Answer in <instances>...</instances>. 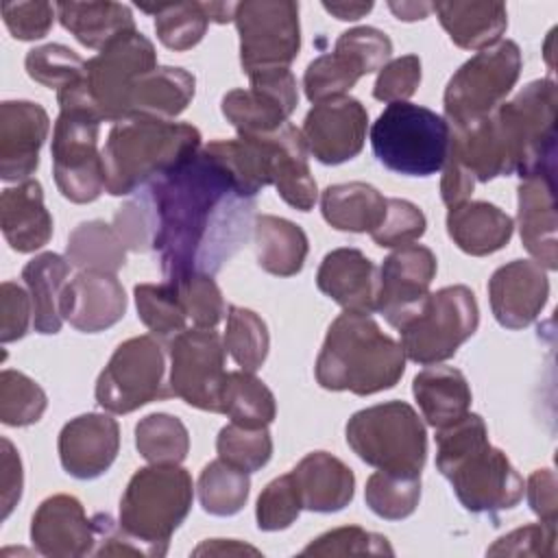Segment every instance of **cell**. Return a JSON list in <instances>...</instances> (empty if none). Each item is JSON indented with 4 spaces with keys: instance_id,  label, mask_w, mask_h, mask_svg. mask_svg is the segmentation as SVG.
Returning <instances> with one entry per match:
<instances>
[{
    "instance_id": "cell-1",
    "label": "cell",
    "mask_w": 558,
    "mask_h": 558,
    "mask_svg": "<svg viewBox=\"0 0 558 558\" xmlns=\"http://www.w3.org/2000/svg\"><path fill=\"white\" fill-rule=\"evenodd\" d=\"M166 281L216 275L253 235L257 196L205 146L144 187Z\"/></svg>"
},
{
    "instance_id": "cell-2",
    "label": "cell",
    "mask_w": 558,
    "mask_h": 558,
    "mask_svg": "<svg viewBox=\"0 0 558 558\" xmlns=\"http://www.w3.org/2000/svg\"><path fill=\"white\" fill-rule=\"evenodd\" d=\"M556 83L551 78L532 81L490 116L449 129L445 159L458 163L480 183L556 170Z\"/></svg>"
},
{
    "instance_id": "cell-3",
    "label": "cell",
    "mask_w": 558,
    "mask_h": 558,
    "mask_svg": "<svg viewBox=\"0 0 558 558\" xmlns=\"http://www.w3.org/2000/svg\"><path fill=\"white\" fill-rule=\"evenodd\" d=\"M436 469L449 480L464 510L473 514L510 510L525 493L523 477L508 456L490 445L484 418L473 412L438 429Z\"/></svg>"
},
{
    "instance_id": "cell-4",
    "label": "cell",
    "mask_w": 558,
    "mask_h": 558,
    "mask_svg": "<svg viewBox=\"0 0 558 558\" xmlns=\"http://www.w3.org/2000/svg\"><path fill=\"white\" fill-rule=\"evenodd\" d=\"M405 371V353L368 314H340L327 329L316 357V381L325 390L357 397L392 388Z\"/></svg>"
},
{
    "instance_id": "cell-5",
    "label": "cell",
    "mask_w": 558,
    "mask_h": 558,
    "mask_svg": "<svg viewBox=\"0 0 558 558\" xmlns=\"http://www.w3.org/2000/svg\"><path fill=\"white\" fill-rule=\"evenodd\" d=\"M201 150V131L187 122L131 116L111 126L105 148V192L129 196Z\"/></svg>"
},
{
    "instance_id": "cell-6",
    "label": "cell",
    "mask_w": 558,
    "mask_h": 558,
    "mask_svg": "<svg viewBox=\"0 0 558 558\" xmlns=\"http://www.w3.org/2000/svg\"><path fill=\"white\" fill-rule=\"evenodd\" d=\"M192 497V475L183 466H144L122 493L118 523L146 556H163L170 536L190 514Z\"/></svg>"
},
{
    "instance_id": "cell-7",
    "label": "cell",
    "mask_w": 558,
    "mask_h": 558,
    "mask_svg": "<svg viewBox=\"0 0 558 558\" xmlns=\"http://www.w3.org/2000/svg\"><path fill=\"white\" fill-rule=\"evenodd\" d=\"M347 445L377 471L421 475L427 460V434L405 401H386L357 410L347 427Z\"/></svg>"
},
{
    "instance_id": "cell-8",
    "label": "cell",
    "mask_w": 558,
    "mask_h": 558,
    "mask_svg": "<svg viewBox=\"0 0 558 558\" xmlns=\"http://www.w3.org/2000/svg\"><path fill=\"white\" fill-rule=\"evenodd\" d=\"M371 146L381 166L405 177H432L447 157L449 124L436 111L390 102L371 126Z\"/></svg>"
},
{
    "instance_id": "cell-9",
    "label": "cell",
    "mask_w": 558,
    "mask_h": 558,
    "mask_svg": "<svg viewBox=\"0 0 558 558\" xmlns=\"http://www.w3.org/2000/svg\"><path fill=\"white\" fill-rule=\"evenodd\" d=\"M521 65V50L512 39H501L464 61L449 78L442 96L449 129L490 116L517 85Z\"/></svg>"
},
{
    "instance_id": "cell-10",
    "label": "cell",
    "mask_w": 558,
    "mask_h": 558,
    "mask_svg": "<svg viewBox=\"0 0 558 558\" xmlns=\"http://www.w3.org/2000/svg\"><path fill=\"white\" fill-rule=\"evenodd\" d=\"M480 325L475 294L466 286H445L429 292L425 303L397 329L401 349L416 364H438L456 355Z\"/></svg>"
},
{
    "instance_id": "cell-11",
    "label": "cell",
    "mask_w": 558,
    "mask_h": 558,
    "mask_svg": "<svg viewBox=\"0 0 558 558\" xmlns=\"http://www.w3.org/2000/svg\"><path fill=\"white\" fill-rule=\"evenodd\" d=\"M100 118L92 109H61L52 129V174L63 198L92 203L105 190Z\"/></svg>"
},
{
    "instance_id": "cell-12",
    "label": "cell",
    "mask_w": 558,
    "mask_h": 558,
    "mask_svg": "<svg viewBox=\"0 0 558 558\" xmlns=\"http://www.w3.org/2000/svg\"><path fill=\"white\" fill-rule=\"evenodd\" d=\"M166 357L155 336H135L118 344L96 381V401L111 414H129L170 397L163 381Z\"/></svg>"
},
{
    "instance_id": "cell-13",
    "label": "cell",
    "mask_w": 558,
    "mask_h": 558,
    "mask_svg": "<svg viewBox=\"0 0 558 558\" xmlns=\"http://www.w3.org/2000/svg\"><path fill=\"white\" fill-rule=\"evenodd\" d=\"M233 22L240 35V63L246 76L288 70L301 50L299 4L288 0L235 2Z\"/></svg>"
},
{
    "instance_id": "cell-14",
    "label": "cell",
    "mask_w": 558,
    "mask_h": 558,
    "mask_svg": "<svg viewBox=\"0 0 558 558\" xmlns=\"http://www.w3.org/2000/svg\"><path fill=\"white\" fill-rule=\"evenodd\" d=\"M155 68V46L137 28L122 33L92 57L85 63V85L100 120L113 124L126 120L133 85Z\"/></svg>"
},
{
    "instance_id": "cell-15",
    "label": "cell",
    "mask_w": 558,
    "mask_h": 558,
    "mask_svg": "<svg viewBox=\"0 0 558 558\" xmlns=\"http://www.w3.org/2000/svg\"><path fill=\"white\" fill-rule=\"evenodd\" d=\"M392 54L390 37L373 26H355L344 31L333 52L316 57L303 74L307 100L325 102L342 98L364 74L381 70Z\"/></svg>"
},
{
    "instance_id": "cell-16",
    "label": "cell",
    "mask_w": 558,
    "mask_h": 558,
    "mask_svg": "<svg viewBox=\"0 0 558 558\" xmlns=\"http://www.w3.org/2000/svg\"><path fill=\"white\" fill-rule=\"evenodd\" d=\"M225 344L214 329H183L168 342L170 377L174 397L205 412L222 414Z\"/></svg>"
},
{
    "instance_id": "cell-17",
    "label": "cell",
    "mask_w": 558,
    "mask_h": 558,
    "mask_svg": "<svg viewBox=\"0 0 558 558\" xmlns=\"http://www.w3.org/2000/svg\"><path fill=\"white\" fill-rule=\"evenodd\" d=\"M251 87L231 89L222 96L220 111L238 135L277 131L299 105L296 78L290 70H268L248 76Z\"/></svg>"
},
{
    "instance_id": "cell-18",
    "label": "cell",
    "mask_w": 558,
    "mask_h": 558,
    "mask_svg": "<svg viewBox=\"0 0 558 558\" xmlns=\"http://www.w3.org/2000/svg\"><path fill=\"white\" fill-rule=\"evenodd\" d=\"M436 268V255L423 244H405L392 251L379 268L377 312L392 327L405 323L425 303Z\"/></svg>"
},
{
    "instance_id": "cell-19",
    "label": "cell",
    "mask_w": 558,
    "mask_h": 558,
    "mask_svg": "<svg viewBox=\"0 0 558 558\" xmlns=\"http://www.w3.org/2000/svg\"><path fill=\"white\" fill-rule=\"evenodd\" d=\"M368 129L366 107L351 96L316 102L303 120L307 150L325 166H338L360 155Z\"/></svg>"
},
{
    "instance_id": "cell-20",
    "label": "cell",
    "mask_w": 558,
    "mask_h": 558,
    "mask_svg": "<svg viewBox=\"0 0 558 558\" xmlns=\"http://www.w3.org/2000/svg\"><path fill=\"white\" fill-rule=\"evenodd\" d=\"M31 541L41 556L78 558L94 554L96 521L72 495H52L39 504L31 521Z\"/></svg>"
},
{
    "instance_id": "cell-21",
    "label": "cell",
    "mask_w": 558,
    "mask_h": 558,
    "mask_svg": "<svg viewBox=\"0 0 558 558\" xmlns=\"http://www.w3.org/2000/svg\"><path fill=\"white\" fill-rule=\"evenodd\" d=\"M549 296V279L543 266L530 259H512L488 279V301L495 320L506 329H523L543 312Z\"/></svg>"
},
{
    "instance_id": "cell-22",
    "label": "cell",
    "mask_w": 558,
    "mask_h": 558,
    "mask_svg": "<svg viewBox=\"0 0 558 558\" xmlns=\"http://www.w3.org/2000/svg\"><path fill=\"white\" fill-rule=\"evenodd\" d=\"M50 118L33 100H4L0 105V177L28 181L39 166V150L48 137Z\"/></svg>"
},
{
    "instance_id": "cell-23",
    "label": "cell",
    "mask_w": 558,
    "mask_h": 558,
    "mask_svg": "<svg viewBox=\"0 0 558 558\" xmlns=\"http://www.w3.org/2000/svg\"><path fill=\"white\" fill-rule=\"evenodd\" d=\"M59 460L68 475L94 480L109 471L120 449V427L109 414L87 412L59 432Z\"/></svg>"
},
{
    "instance_id": "cell-24",
    "label": "cell",
    "mask_w": 558,
    "mask_h": 558,
    "mask_svg": "<svg viewBox=\"0 0 558 558\" xmlns=\"http://www.w3.org/2000/svg\"><path fill=\"white\" fill-rule=\"evenodd\" d=\"M126 312V294L111 272L81 270L61 296V316L83 333H98L113 327Z\"/></svg>"
},
{
    "instance_id": "cell-25",
    "label": "cell",
    "mask_w": 558,
    "mask_h": 558,
    "mask_svg": "<svg viewBox=\"0 0 558 558\" xmlns=\"http://www.w3.org/2000/svg\"><path fill=\"white\" fill-rule=\"evenodd\" d=\"M556 170L530 174L519 183V233L525 251L545 270L558 268V240H556Z\"/></svg>"
},
{
    "instance_id": "cell-26",
    "label": "cell",
    "mask_w": 558,
    "mask_h": 558,
    "mask_svg": "<svg viewBox=\"0 0 558 558\" xmlns=\"http://www.w3.org/2000/svg\"><path fill=\"white\" fill-rule=\"evenodd\" d=\"M318 290L347 312L373 314L377 310L379 270L360 248H333L316 272Z\"/></svg>"
},
{
    "instance_id": "cell-27",
    "label": "cell",
    "mask_w": 558,
    "mask_h": 558,
    "mask_svg": "<svg viewBox=\"0 0 558 558\" xmlns=\"http://www.w3.org/2000/svg\"><path fill=\"white\" fill-rule=\"evenodd\" d=\"M270 168V185L277 187V194L294 209L310 211L318 198L316 181L307 163V146L303 133L286 122L277 131L259 133Z\"/></svg>"
},
{
    "instance_id": "cell-28",
    "label": "cell",
    "mask_w": 558,
    "mask_h": 558,
    "mask_svg": "<svg viewBox=\"0 0 558 558\" xmlns=\"http://www.w3.org/2000/svg\"><path fill=\"white\" fill-rule=\"evenodd\" d=\"M0 227L9 246L17 253H33L52 238V216L44 205L41 183L28 179L0 194Z\"/></svg>"
},
{
    "instance_id": "cell-29",
    "label": "cell",
    "mask_w": 558,
    "mask_h": 558,
    "mask_svg": "<svg viewBox=\"0 0 558 558\" xmlns=\"http://www.w3.org/2000/svg\"><path fill=\"white\" fill-rule=\"evenodd\" d=\"M303 501V510L338 512L351 504L355 493L353 471L327 451L307 453L290 471Z\"/></svg>"
},
{
    "instance_id": "cell-30",
    "label": "cell",
    "mask_w": 558,
    "mask_h": 558,
    "mask_svg": "<svg viewBox=\"0 0 558 558\" xmlns=\"http://www.w3.org/2000/svg\"><path fill=\"white\" fill-rule=\"evenodd\" d=\"M514 231L512 218L493 203L466 201L447 211V233L453 244L473 257L504 248Z\"/></svg>"
},
{
    "instance_id": "cell-31",
    "label": "cell",
    "mask_w": 558,
    "mask_h": 558,
    "mask_svg": "<svg viewBox=\"0 0 558 558\" xmlns=\"http://www.w3.org/2000/svg\"><path fill=\"white\" fill-rule=\"evenodd\" d=\"M432 11L449 39L464 50H484L497 44L508 28V13L501 2H436Z\"/></svg>"
},
{
    "instance_id": "cell-32",
    "label": "cell",
    "mask_w": 558,
    "mask_h": 558,
    "mask_svg": "<svg viewBox=\"0 0 558 558\" xmlns=\"http://www.w3.org/2000/svg\"><path fill=\"white\" fill-rule=\"evenodd\" d=\"M196 92V78L183 68L157 65L137 78L129 98L131 116L174 120L187 109Z\"/></svg>"
},
{
    "instance_id": "cell-33",
    "label": "cell",
    "mask_w": 558,
    "mask_h": 558,
    "mask_svg": "<svg viewBox=\"0 0 558 558\" xmlns=\"http://www.w3.org/2000/svg\"><path fill=\"white\" fill-rule=\"evenodd\" d=\"M386 205L388 198L364 181L336 183L320 194L325 222L349 233H373L386 216Z\"/></svg>"
},
{
    "instance_id": "cell-34",
    "label": "cell",
    "mask_w": 558,
    "mask_h": 558,
    "mask_svg": "<svg viewBox=\"0 0 558 558\" xmlns=\"http://www.w3.org/2000/svg\"><path fill=\"white\" fill-rule=\"evenodd\" d=\"M412 392L423 418L436 429L456 423L471 408L469 381L453 366H429L416 373Z\"/></svg>"
},
{
    "instance_id": "cell-35",
    "label": "cell",
    "mask_w": 558,
    "mask_h": 558,
    "mask_svg": "<svg viewBox=\"0 0 558 558\" xmlns=\"http://www.w3.org/2000/svg\"><path fill=\"white\" fill-rule=\"evenodd\" d=\"M255 255L262 270L275 277H294L303 270L310 244L305 231L281 216L259 214L253 222Z\"/></svg>"
},
{
    "instance_id": "cell-36",
    "label": "cell",
    "mask_w": 558,
    "mask_h": 558,
    "mask_svg": "<svg viewBox=\"0 0 558 558\" xmlns=\"http://www.w3.org/2000/svg\"><path fill=\"white\" fill-rule=\"evenodd\" d=\"M70 262L59 253H39L24 268L22 279L33 303L35 331L50 336L63 325L61 296L70 275Z\"/></svg>"
},
{
    "instance_id": "cell-37",
    "label": "cell",
    "mask_w": 558,
    "mask_h": 558,
    "mask_svg": "<svg viewBox=\"0 0 558 558\" xmlns=\"http://www.w3.org/2000/svg\"><path fill=\"white\" fill-rule=\"evenodd\" d=\"M57 17L85 48L102 50L122 33L135 31L133 13L120 2H57Z\"/></svg>"
},
{
    "instance_id": "cell-38",
    "label": "cell",
    "mask_w": 558,
    "mask_h": 558,
    "mask_svg": "<svg viewBox=\"0 0 558 558\" xmlns=\"http://www.w3.org/2000/svg\"><path fill=\"white\" fill-rule=\"evenodd\" d=\"M65 259L78 270L116 275L126 264V246L113 227L102 220H87L68 235Z\"/></svg>"
},
{
    "instance_id": "cell-39",
    "label": "cell",
    "mask_w": 558,
    "mask_h": 558,
    "mask_svg": "<svg viewBox=\"0 0 558 558\" xmlns=\"http://www.w3.org/2000/svg\"><path fill=\"white\" fill-rule=\"evenodd\" d=\"M222 414L242 427H268L277 416L270 388L248 371L227 373L222 388Z\"/></svg>"
},
{
    "instance_id": "cell-40",
    "label": "cell",
    "mask_w": 558,
    "mask_h": 558,
    "mask_svg": "<svg viewBox=\"0 0 558 558\" xmlns=\"http://www.w3.org/2000/svg\"><path fill=\"white\" fill-rule=\"evenodd\" d=\"M137 7L155 17L159 41L177 52L194 48L205 37L211 22L209 2H159Z\"/></svg>"
},
{
    "instance_id": "cell-41",
    "label": "cell",
    "mask_w": 558,
    "mask_h": 558,
    "mask_svg": "<svg viewBox=\"0 0 558 558\" xmlns=\"http://www.w3.org/2000/svg\"><path fill=\"white\" fill-rule=\"evenodd\" d=\"M196 490L205 512L214 517H231L246 506L251 480L246 471H240L218 458L203 466Z\"/></svg>"
},
{
    "instance_id": "cell-42",
    "label": "cell",
    "mask_w": 558,
    "mask_h": 558,
    "mask_svg": "<svg viewBox=\"0 0 558 558\" xmlns=\"http://www.w3.org/2000/svg\"><path fill=\"white\" fill-rule=\"evenodd\" d=\"M135 447L150 464H181L190 451V434L181 418L155 412L135 425Z\"/></svg>"
},
{
    "instance_id": "cell-43",
    "label": "cell",
    "mask_w": 558,
    "mask_h": 558,
    "mask_svg": "<svg viewBox=\"0 0 558 558\" xmlns=\"http://www.w3.org/2000/svg\"><path fill=\"white\" fill-rule=\"evenodd\" d=\"M133 296L140 320L155 338L172 340L185 329L187 312L183 307L179 288L172 281L137 283Z\"/></svg>"
},
{
    "instance_id": "cell-44",
    "label": "cell",
    "mask_w": 558,
    "mask_h": 558,
    "mask_svg": "<svg viewBox=\"0 0 558 558\" xmlns=\"http://www.w3.org/2000/svg\"><path fill=\"white\" fill-rule=\"evenodd\" d=\"M222 344L242 371L255 373L257 368H262L268 355V327L262 320V316H257L253 310L229 305Z\"/></svg>"
},
{
    "instance_id": "cell-45",
    "label": "cell",
    "mask_w": 558,
    "mask_h": 558,
    "mask_svg": "<svg viewBox=\"0 0 558 558\" xmlns=\"http://www.w3.org/2000/svg\"><path fill=\"white\" fill-rule=\"evenodd\" d=\"M421 499V475L377 471L366 480L364 501L377 517L401 521L410 517Z\"/></svg>"
},
{
    "instance_id": "cell-46",
    "label": "cell",
    "mask_w": 558,
    "mask_h": 558,
    "mask_svg": "<svg viewBox=\"0 0 558 558\" xmlns=\"http://www.w3.org/2000/svg\"><path fill=\"white\" fill-rule=\"evenodd\" d=\"M48 405L41 386L28 375L4 368L0 375V421L11 427H26L37 423Z\"/></svg>"
},
{
    "instance_id": "cell-47",
    "label": "cell",
    "mask_w": 558,
    "mask_h": 558,
    "mask_svg": "<svg viewBox=\"0 0 558 558\" xmlns=\"http://www.w3.org/2000/svg\"><path fill=\"white\" fill-rule=\"evenodd\" d=\"M218 458L227 464L255 473L268 464L272 456V438L268 427H242L238 423H229L218 432L216 438Z\"/></svg>"
},
{
    "instance_id": "cell-48",
    "label": "cell",
    "mask_w": 558,
    "mask_h": 558,
    "mask_svg": "<svg viewBox=\"0 0 558 558\" xmlns=\"http://www.w3.org/2000/svg\"><path fill=\"white\" fill-rule=\"evenodd\" d=\"M85 63L72 48L61 44H46L28 50L24 59L26 74L50 89H63L85 76Z\"/></svg>"
},
{
    "instance_id": "cell-49",
    "label": "cell",
    "mask_w": 558,
    "mask_h": 558,
    "mask_svg": "<svg viewBox=\"0 0 558 558\" xmlns=\"http://www.w3.org/2000/svg\"><path fill=\"white\" fill-rule=\"evenodd\" d=\"M386 536L366 532L360 525H344L316 536L301 556H392Z\"/></svg>"
},
{
    "instance_id": "cell-50",
    "label": "cell",
    "mask_w": 558,
    "mask_h": 558,
    "mask_svg": "<svg viewBox=\"0 0 558 558\" xmlns=\"http://www.w3.org/2000/svg\"><path fill=\"white\" fill-rule=\"evenodd\" d=\"M303 510L301 495L290 473L275 477L257 497L255 519L257 527L264 532H279L290 527Z\"/></svg>"
},
{
    "instance_id": "cell-51",
    "label": "cell",
    "mask_w": 558,
    "mask_h": 558,
    "mask_svg": "<svg viewBox=\"0 0 558 558\" xmlns=\"http://www.w3.org/2000/svg\"><path fill=\"white\" fill-rule=\"evenodd\" d=\"M179 288L187 318L198 329H214L225 316L227 305L211 275H190L174 283Z\"/></svg>"
},
{
    "instance_id": "cell-52",
    "label": "cell",
    "mask_w": 558,
    "mask_h": 558,
    "mask_svg": "<svg viewBox=\"0 0 558 558\" xmlns=\"http://www.w3.org/2000/svg\"><path fill=\"white\" fill-rule=\"evenodd\" d=\"M427 229L425 214L405 198H388L381 225L371 233L373 242L384 248H399L418 240Z\"/></svg>"
},
{
    "instance_id": "cell-53",
    "label": "cell",
    "mask_w": 558,
    "mask_h": 558,
    "mask_svg": "<svg viewBox=\"0 0 558 558\" xmlns=\"http://www.w3.org/2000/svg\"><path fill=\"white\" fill-rule=\"evenodd\" d=\"M111 227L116 229V233L120 235L122 244L129 251L133 253L153 251L155 218L144 190H137L133 198H129L122 207H118Z\"/></svg>"
},
{
    "instance_id": "cell-54",
    "label": "cell",
    "mask_w": 558,
    "mask_h": 558,
    "mask_svg": "<svg viewBox=\"0 0 558 558\" xmlns=\"http://www.w3.org/2000/svg\"><path fill=\"white\" fill-rule=\"evenodd\" d=\"M421 83V59L416 54H403L388 61L373 85V96L381 102H405Z\"/></svg>"
},
{
    "instance_id": "cell-55",
    "label": "cell",
    "mask_w": 558,
    "mask_h": 558,
    "mask_svg": "<svg viewBox=\"0 0 558 558\" xmlns=\"http://www.w3.org/2000/svg\"><path fill=\"white\" fill-rule=\"evenodd\" d=\"M488 556H556V523H530L495 541Z\"/></svg>"
},
{
    "instance_id": "cell-56",
    "label": "cell",
    "mask_w": 558,
    "mask_h": 558,
    "mask_svg": "<svg viewBox=\"0 0 558 558\" xmlns=\"http://www.w3.org/2000/svg\"><path fill=\"white\" fill-rule=\"evenodd\" d=\"M0 11L9 33L20 41L46 37L57 15V7L50 2H2Z\"/></svg>"
},
{
    "instance_id": "cell-57",
    "label": "cell",
    "mask_w": 558,
    "mask_h": 558,
    "mask_svg": "<svg viewBox=\"0 0 558 558\" xmlns=\"http://www.w3.org/2000/svg\"><path fill=\"white\" fill-rule=\"evenodd\" d=\"M33 318L31 294L13 283L4 281L0 286V342H13L26 336L28 323Z\"/></svg>"
},
{
    "instance_id": "cell-58",
    "label": "cell",
    "mask_w": 558,
    "mask_h": 558,
    "mask_svg": "<svg viewBox=\"0 0 558 558\" xmlns=\"http://www.w3.org/2000/svg\"><path fill=\"white\" fill-rule=\"evenodd\" d=\"M556 475L551 469H536L527 477L525 495L532 512L543 523H556L558 519V493H556Z\"/></svg>"
},
{
    "instance_id": "cell-59",
    "label": "cell",
    "mask_w": 558,
    "mask_h": 558,
    "mask_svg": "<svg viewBox=\"0 0 558 558\" xmlns=\"http://www.w3.org/2000/svg\"><path fill=\"white\" fill-rule=\"evenodd\" d=\"M0 445H2V519H7L22 497L24 477H22V460L15 447L11 445V440L2 438Z\"/></svg>"
},
{
    "instance_id": "cell-60",
    "label": "cell",
    "mask_w": 558,
    "mask_h": 558,
    "mask_svg": "<svg viewBox=\"0 0 558 558\" xmlns=\"http://www.w3.org/2000/svg\"><path fill=\"white\" fill-rule=\"evenodd\" d=\"M194 556H229V554H253L257 556L259 549L251 547V545H244L240 541H225V538H211V541H205L201 543L194 551Z\"/></svg>"
},
{
    "instance_id": "cell-61",
    "label": "cell",
    "mask_w": 558,
    "mask_h": 558,
    "mask_svg": "<svg viewBox=\"0 0 558 558\" xmlns=\"http://www.w3.org/2000/svg\"><path fill=\"white\" fill-rule=\"evenodd\" d=\"M323 9L342 22H353L364 17L373 9V2H323Z\"/></svg>"
},
{
    "instance_id": "cell-62",
    "label": "cell",
    "mask_w": 558,
    "mask_h": 558,
    "mask_svg": "<svg viewBox=\"0 0 558 558\" xmlns=\"http://www.w3.org/2000/svg\"><path fill=\"white\" fill-rule=\"evenodd\" d=\"M390 7V11L399 17V20H403V22H414V20H425L427 17V13L432 11V4H427V2H390L388 4Z\"/></svg>"
}]
</instances>
